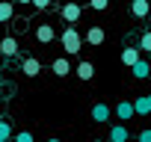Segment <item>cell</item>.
Instances as JSON below:
<instances>
[{
	"label": "cell",
	"instance_id": "484cf974",
	"mask_svg": "<svg viewBox=\"0 0 151 142\" xmlns=\"http://www.w3.org/2000/svg\"><path fill=\"white\" fill-rule=\"evenodd\" d=\"M92 142H107V139H92Z\"/></svg>",
	"mask_w": 151,
	"mask_h": 142
},
{
	"label": "cell",
	"instance_id": "7a4b0ae2",
	"mask_svg": "<svg viewBox=\"0 0 151 142\" xmlns=\"http://www.w3.org/2000/svg\"><path fill=\"white\" fill-rule=\"evenodd\" d=\"M59 15H62V21L68 24V27H74L80 21V15H83V9L77 6V3H62V9H59Z\"/></svg>",
	"mask_w": 151,
	"mask_h": 142
},
{
	"label": "cell",
	"instance_id": "ba28073f",
	"mask_svg": "<svg viewBox=\"0 0 151 142\" xmlns=\"http://www.w3.org/2000/svg\"><path fill=\"white\" fill-rule=\"evenodd\" d=\"M110 115H113V110H110L107 104H95V107H92V121L104 124V121H110Z\"/></svg>",
	"mask_w": 151,
	"mask_h": 142
},
{
	"label": "cell",
	"instance_id": "277c9868",
	"mask_svg": "<svg viewBox=\"0 0 151 142\" xmlns=\"http://www.w3.org/2000/svg\"><path fill=\"white\" fill-rule=\"evenodd\" d=\"M56 39V33H53V24H39L36 27V42H42V44H50Z\"/></svg>",
	"mask_w": 151,
	"mask_h": 142
},
{
	"label": "cell",
	"instance_id": "d6986e66",
	"mask_svg": "<svg viewBox=\"0 0 151 142\" xmlns=\"http://www.w3.org/2000/svg\"><path fill=\"white\" fill-rule=\"evenodd\" d=\"M12 142H36V139H33V133H30V130H21V133H15V136H12Z\"/></svg>",
	"mask_w": 151,
	"mask_h": 142
},
{
	"label": "cell",
	"instance_id": "ffe728a7",
	"mask_svg": "<svg viewBox=\"0 0 151 142\" xmlns=\"http://www.w3.org/2000/svg\"><path fill=\"white\" fill-rule=\"evenodd\" d=\"M89 6H92L95 12H104V9L110 6V0H89Z\"/></svg>",
	"mask_w": 151,
	"mask_h": 142
},
{
	"label": "cell",
	"instance_id": "5b68a950",
	"mask_svg": "<svg viewBox=\"0 0 151 142\" xmlns=\"http://www.w3.org/2000/svg\"><path fill=\"white\" fill-rule=\"evenodd\" d=\"M21 71H24L27 77H39V74H42V62H39L36 56H27V59L21 62Z\"/></svg>",
	"mask_w": 151,
	"mask_h": 142
},
{
	"label": "cell",
	"instance_id": "ac0fdd59",
	"mask_svg": "<svg viewBox=\"0 0 151 142\" xmlns=\"http://www.w3.org/2000/svg\"><path fill=\"white\" fill-rule=\"evenodd\" d=\"M12 127H9V121H3V118H0V139H6V142H12Z\"/></svg>",
	"mask_w": 151,
	"mask_h": 142
},
{
	"label": "cell",
	"instance_id": "d4e9b609",
	"mask_svg": "<svg viewBox=\"0 0 151 142\" xmlns=\"http://www.w3.org/2000/svg\"><path fill=\"white\" fill-rule=\"evenodd\" d=\"M148 110H151V95H148Z\"/></svg>",
	"mask_w": 151,
	"mask_h": 142
},
{
	"label": "cell",
	"instance_id": "8992f818",
	"mask_svg": "<svg viewBox=\"0 0 151 142\" xmlns=\"http://www.w3.org/2000/svg\"><path fill=\"white\" fill-rule=\"evenodd\" d=\"M71 71H74V68H71L68 56H56V59H53V74H56V77H68Z\"/></svg>",
	"mask_w": 151,
	"mask_h": 142
},
{
	"label": "cell",
	"instance_id": "44dd1931",
	"mask_svg": "<svg viewBox=\"0 0 151 142\" xmlns=\"http://www.w3.org/2000/svg\"><path fill=\"white\" fill-rule=\"evenodd\" d=\"M33 6H36V9H47V6H50V0H33Z\"/></svg>",
	"mask_w": 151,
	"mask_h": 142
},
{
	"label": "cell",
	"instance_id": "cb8c5ba5",
	"mask_svg": "<svg viewBox=\"0 0 151 142\" xmlns=\"http://www.w3.org/2000/svg\"><path fill=\"white\" fill-rule=\"evenodd\" d=\"M15 3H33V0H15Z\"/></svg>",
	"mask_w": 151,
	"mask_h": 142
},
{
	"label": "cell",
	"instance_id": "9c48e42d",
	"mask_svg": "<svg viewBox=\"0 0 151 142\" xmlns=\"http://www.w3.org/2000/svg\"><path fill=\"white\" fill-rule=\"evenodd\" d=\"M127 139H130V130L124 124H113L110 127V139L107 142H127Z\"/></svg>",
	"mask_w": 151,
	"mask_h": 142
},
{
	"label": "cell",
	"instance_id": "4316f807",
	"mask_svg": "<svg viewBox=\"0 0 151 142\" xmlns=\"http://www.w3.org/2000/svg\"><path fill=\"white\" fill-rule=\"evenodd\" d=\"M0 142H6V139H0Z\"/></svg>",
	"mask_w": 151,
	"mask_h": 142
},
{
	"label": "cell",
	"instance_id": "3957f363",
	"mask_svg": "<svg viewBox=\"0 0 151 142\" xmlns=\"http://www.w3.org/2000/svg\"><path fill=\"white\" fill-rule=\"evenodd\" d=\"M104 39H107V33H104L101 27H89V30H86V36H83V42H86V44H92V47H101V44H104Z\"/></svg>",
	"mask_w": 151,
	"mask_h": 142
},
{
	"label": "cell",
	"instance_id": "5bb4252c",
	"mask_svg": "<svg viewBox=\"0 0 151 142\" xmlns=\"http://www.w3.org/2000/svg\"><path fill=\"white\" fill-rule=\"evenodd\" d=\"M130 71H133V77H136V80H145V77L151 74V62H145V59H139V62H136V65H133Z\"/></svg>",
	"mask_w": 151,
	"mask_h": 142
},
{
	"label": "cell",
	"instance_id": "52a82bcc",
	"mask_svg": "<svg viewBox=\"0 0 151 142\" xmlns=\"http://www.w3.org/2000/svg\"><path fill=\"white\" fill-rule=\"evenodd\" d=\"M130 15L133 18H148L151 15V3H148V0H133V3H130Z\"/></svg>",
	"mask_w": 151,
	"mask_h": 142
},
{
	"label": "cell",
	"instance_id": "603a6c76",
	"mask_svg": "<svg viewBox=\"0 0 151 142\" xmlns=\"http://www.w3.org/2000/svg\"><path fill=\"white\" fill-rule=\"evenodd\" d=\"M47 142H62V139H56V136H50V139H47Z\"/></svg>",
	"mask_w": 151,
	"mask_h": 142
},
{
	"label": "cell",
	"instance_id": "2e32d148",
	"mask_svg": "<svg viewBox=\"0 0 151 142\" xmlns=\"http://www.w3.org/2000/svg\"><path fill=\"white\" fill-rule=\"evenodd\" d=\"M139 53H151V30H145L142 36H139Z\"/></svg>",
	"mask_w": 151,
	"mask_h": 142
},
{
	"label": "cell",
	"instance_id": "8fae6325",
	"mask_svg": "<svg viewBox=\"0 0 151 142\" xmlns=\"http://www.w3.org/2000/svg\"><path fill=\"white\" fill-rule=\"evenodd\" d=\"M139 59H142V53H139V47H124V50H122V62H124L127 68H133V65H136Z\"/></svg>",
	"mask_w": 151,
	"mask_h": 142
},
{
	"label": "cell",
	"instance_id": "e0dca14e",
	"mask_svg": "<svg viewBox=\"0 0 151 142\" xmlns=\"http://www.w3.org/2000/svg\"><path fill=\"white\" fill-rule=\"evenodd\" d=\"M133 110H136L139 115H148V113H151V110H148V95H142V98H136V101H133Z\"/></svg>",
	"mask_w": 151,
	"mask_h": 142
},
{
	"label": "cell",
	"instance_id": "7c38bea8",
	"mask_svg": "<svg viewBox=\"0 0 151 142\" xmlns=\"http://www.w3.org/2000/svg\"><path fill=\"white\" fill-rule=\"evenodd\" d=\"M74 71H77V77H80V80H92V77H95V65H92L89 59L77 62V68H74Z\"/></svg>",
	"mask_w": 151,
	"mask_h": 142
},
{
	"label": "cell",
	"instance_id": "4fadbf2b",
	"mask_svg": "<svg viewBox=\"0 0 151 142\" xmlns=\"http://www.w3.org/2000/svg\"><path fill=\"white\" fill-rule=\"evenodd\" d=\"M116 115H119V118H124V121H127V118H133V115H136L133 101H122V104L116 107Z\"/></svg>",
	"mask_w": 151,
	"mask_h": 142
},
{
	"label": "cell",
	"instance_id": "7402d4cb",
	"mask_svg": "<svg viewBox=\"0 0 151 142\" xmlns=\"http://www.w3.org/2000/svg\"><path fill=\"white\" fill-rule=\"evenodd\" d=\"M136 139H139V142H151V130H142Z\"/></svg>",
	"mask_w": 151,
	"mask_h": 142
},
{
	"label": "cell",
	"instance_id": "6da1fadb",
	"mask_svg": "<svg viewBox=\"0 0 151 142\" xmlns=\"http://www.w3.org/2000/svg\"><path fill=\"white\" fill-rule=\"evenodd\" d=\"M59 44H62L65 56H74V53L83 47V36L77 33V27H65V30L59 33Z\"/></svg>",
	"mask_w": 151,
	"mask_h": 142
},
{
	"label": "cell",
	"instance_id": "9a60e30c",
	"mask_svg": "<svg viewBox=\"0 0 151 142\" xmlns=\"http://www.w3.org/2000/svg\"><path fill=\"white\" fill-rule=\"evenodd\" d=\"M12 15H15V6L9 3V0H0V24L12 21Z\"/></svg>",
	"mask_w": 151,
	"mask_h": 142
},
{
	"label": "cell",
	"instance_id": "30bf717a",
	"mask_svg": "<svg viewBox=\"0 0 151 142\" xmlns=\"http://www.w3.org/2000/svg\"><path fill=\"white\" fill-rule=\"evenodd\" d=\"M0 53H3V56H15V53H18L15 36H3V39H0Z\"/></svg>",
	"mask_w": 151,
	"mask_h": 142
}]
</instances>
